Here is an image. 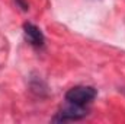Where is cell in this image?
I'll return each instance as SVG.
<instances>
[{
  "instance_id": "2",
  "label": "cell",
  "mask_w": 125,
  "mask_h": 124,
  "mask_svg": "<svg viewBox=\"0 0 125 124\" xmlns=\"http://www.w3.org/2000/svg\"><path fill=\"white\" fill-rule=\"evenodd\" d=\"M87 115V108L68 102L65 101V105L60 108V111L55 114V117L52 118L54 123H67V121H77L82 120Z\"/></svg>"
},
{
  "instance_id": "4",
  "label": "cell",
  "mask_w": 125,
  "mask_h": 124,
  "mask_svg": "<svg viewBox=\"0 0 125 124\" xmlns=\"http://www.w3.org/2000/svg\"><path fill=\"white\" fill-rule=\"evenodd\" d=\"M13 1H15L16 7H19L22 12H28V10H29V3H28V0H13Z\"/></svg>"
},
{
  "instance_id": "3",
  "label": "cell",
  "mask_w": 125,
  "mask_h": 124,
  "mask_svg": "<svg viewBox=\"0 0 125 124\" xmlns=\"http://www.w3.org/2000/svg\"><path fill=\"white\" fill-rule=\"evenodd\" d=\"M23 35H25V39L31 44L32 47L35 48H44L45 45V37L42 31L33 25L31 22H25L23 24Z\"/></svg>"
},
{
  "instance_id": "1",
  "label": "cell",
  "mask_w": 125,
  "mask_h": 124,
  "mask_svg": "<svg viewBox=\"0 0 125 124\" xmlns=\"http://www.w3.org/2000/svg\"><path fill=\"white\" fill-rule=\"evenodd\" d=\"M96 96H97V91L93 86L79 85V86H74L65 92V101L82 105V107H87L89 104L93 102Z\"/></svg>"
}]
</instances>
